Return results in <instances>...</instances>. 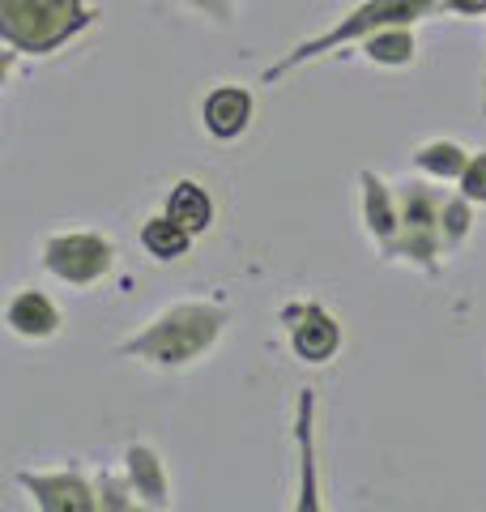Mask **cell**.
<instances>
[{
	"instance_id": "1",
	"label": "cell",
	"mask_w": 486,
	"mask_h": 512,
	"mask_svg": "<svg viewBox=\"0 0 486 512\" xmlns=\"http://www.w3.org/2000/svg\"><path fill=\"white\" fill-rule=\"evenodd\" d=\"M226 329V308L222 303H205V299H184L162 308L150 325L133 338H124L116 350L124 359L162 367V372H175V367H188L205 359L209 350L222 342Z\"/></svg>"
},
{
	"instance_id": "2",
	"label": "cell",
	"mask_w": 486,
	"mask_h": 512,
	"mask_svg": "<svg viewBox=\"0 0 486 512\" xmlns=\"http://www.w3.org/2000/svg\"><path fill=\"white\" fill-rule=\"evenodd\" d=\"M435 13H444V0H363V5H354L350 13H342L333 26H324L320 35L295 43L282 60H273L269 69L261 73V82L278 86L282 77L303 69V64L324 60L333 52H346V47H359L363 39H371L384 26H418V22L435 18Z\"/></svg>"
},
{
	"instance_id": "3",
	"label": "cell",
	"mask_w": 486,
	"mask_h": 512,
	"mask_svg": "<svg viewBox=\"0 0 486 512\" xmlns=\"http://www.w3.org/2000/svg\"><path fill=\"white\" fill-rule=\"evenodd\" d=\"M94 22L90 0H0V39L18 56H52Z\"/></svg>"
},
{
	"instance_id": "4",
	"label": "cell",
	"mask_w": 486,
	"mask_h": 512,
	"mask_svg": "<svg viewBox=\"0 0 486 512\" xmlns=\"http://www.w3.org/2000/svg\"><path fill=\"white\" fill-rule=\"evenodd\" d=\"M401 197V235L393 248V261H410L423 274H440L444 256V192L423 180H410L397 188Z\"/></svg>"
},
{
	"instance_id": "5",
	"label": "cell",
	"mask_w": 486,
	"mask_h": 512,
	"mask_svg": "<svg viewBox=\"0 0 486 512\" xmlns=\"http://www.w3.org/2000/svg\"><path fill=\"white\" fill-rule=\"evenodd\" d=\"M111 265H116V244L103 231H56L43 239V269L77 291L103 282Z\"/></svg>"
},
{
	"instance_id": "6",
	"label": "cell",
	"mask_w": 486,
	"mask_h": 512,
	"mask_svg": "<svg viewBox=\"0 0 486 512\" xmlns=\"http://www.w3.org/2000/svg\"><path fill=\"white\" fill-rule=\"evenodd\" d=\"M278 320L286 325V342L303 363H329L342 350V320H337L316 299H290L282 303Z\"/></svg>"
},
{
	"instance_id": "7",
	"label": "cell",
	"mask_w": 486,
	"mask_h": 512,
	"mask_svg": "<svg viewBox=\"0 0 486 512\" xmlns=\"http://www.w3.org/2000/svg\"><path fill=\"white\" fill-rule=\"evenodd\" d=\"M30 500H35L43 512H99V487L90 483L77 466L69 470H18L13 474Z\"/></svg>"
},
{
	"instance_id": "8",
	"label": "cell",
	"mask_w": 486,
	"mask_h": 512,
	"mask_svg": "<svg viewBox=\"0 0 486 512\" xmlns=\"http://www.w3.org/2000/svg\"><path fill=\"white\" fill-rule=\"evenodd\" d=\"M359 197H363V227L367 239L380 248V256L393 261L397 235H401V197L397 188L380 180L376 171H359Z\"/></svg>"
},
{
	"instance_id": "9",
	"label": "cell",
	"mask_w": 486,
	"mask_h": 512,
	"mask_svg": "<svg viewBox=\"0 0 486 512\" xmlns=\"http://www.w3.org/2000/svg\"><path fill=\"white\" fill-rule=\"evenodd\" d=\"M252 116H256V99L248 86H214L201 103L205 133L218 141H239L252 128Z\"/></svg>"
},
{
	"instance_id": "10",
	"label": "cell",
	"mask_w": 486,
	"mask_h": 512,
	"mask_svg": "<svg viewBox=\"0 0 486 512\" xmlns=\"http://www.w3.org/2000/svg\"><path fill=\"white\" fill-rule=\"evenodd\" d=\"M5 325L13 338H22V342H47V338H56L60 325H64V316L60 308L52 303V295H43L35 291V286H26V291H13L9 303H5Z\"/></svg>"
},
{
	"instance_id": "11",
	"label": "cell",
	"mask_w": 486,
	"mask_h": 512,
	"mask_svg": "<svg viewBox=\"0 0 486 512\" xmlns=\"http://www.w3.org/2000/svg\"><path fill=\"white\" fill-rule=\"evenodd\" d=\"M124 478H128V487H133L137 495V504L141 508H171V478H167V466H162V457H158V448L150 444H128L124 448Z\"/></svg>"
},
{
	"instance_id": "12",
	"label": "cell",
	"mask_w": 486,
	"mask_h": 512,
	"mask_svg": "<svg viewBox=\"0 0 486 512\" xmlns=\"http://www.w3.org/2000/svg\"><path fill=\"white\" fill-rule=\"evenodd\" d=\"M295 440H299V512L320 508V478H316V393H299L295 410Z\"/></svg>"
},
{
	"instance_id": "13",
	"label": "cell",
	"mask_w": 486,
	"mask_h": 512,
	"mask_svg": "<svg viewBox=\"0 0 486 512\" xmlns=\"http://www.w3.org/2000/svg\"><path fill=\"white\" fill-rule=\"evenodd\" d=\"M141 248H145V256H154V261H162V265H171V261H184L188 256V248H192V235L184 222H175L167 210L162 214H154V218H145L141 222Z\"/></svg>"
},
{
	"instance_id": "14",
	"label": "cell",
	"mask_w": 486,
	"mask_h": 512,
	"mask_svg": "<svg viewBox=\"0 0 486 512\" xmlns=\"http://www.w3.org/2000/svg\"><path fill=\"white\" fill-rule=\"evenodd\" d=\"M175 222H184V227L192 235H205L209 227H214V197L197 184V180H180V184H171L167 192V205H162Z\"/></svg>"
},
{
	"instance_id": "15",
	"label": "cell",
	"mask_w": 486,
	"mask_h": 512,
	"mask_svg": "<svg viewBox=\"0 0 486 512\" xmlns=\"http://www.w3.org/2000/svg\"><path fill=\"white\" fill-rule=\"evenodd\" d=\"M359 52H363V60L384 64V69H405V64H414V56H418L414 26H384L359 43Z\"/></svg>"
},
{
	"instance_id": "16",
	"label": "cell",
	"mask_w": 486,
	"mask_h": 512,
	"mask_svg": "<svg viewBox=\"0 0 486 512\" xmlns=\"http://www.w3.org/2000/svg\"><path fill=\"white\" fill-rule=\"evenodd\" d=\"M414 167L427 175V180H461V171L469 167V150L461 141H448V137H435V141H423V146L414 150Z\"/></svg>"
},
{
	"instance_id": "17",
	"label": "cell",
	"mask_w": 486,
	"mask_h": 512,
	"mask_svg": "<svg viewBox=\"0 0 486 512\" xmlns=\"http://www.w3.org/2000/svg\"><path fill=\"white\" fill-rule=\"evenodd\" d=\"M444 252H457L469 231H474V201L465 197V192H452V197H444Z\"/></svg>"
},
{
	"instance_id": "18",
	"label": "cell",
	"mask_w": 486,
	"mask_h": 512,
	"mask_svg": "<svg viewBox=\"0 0 486 512\" xmlns=\"http://www.w3.org/2000/svg\"><path fill=\"white\" fill-rule=\"evenodd\" d=\"M94 487H99V508L103 512H120V508H141L133 487H128V478H116V474H99L94 478Z\"/></svg>"
},
{
	"instance_id": "19",
	"label": "cell",
	"mask_w": 486,
	"mask_h": 512,
	"mask_svg": "<svg viewBox=\"0 0 486 512\" xmlns=\"http://www.w3.org/2000/svg\"><path fill=\"white\" fill-rule=\"evenodd\" d=\"M457 192H465V197L474 201V205H486V150L469 154V167L461 171Z\"/></svg>"
},
{
	"instance_id": "20",
	"label": "cell",
	"mask_w": 486,
	"mask_h": 512,
	"mask_svg": "<svg viewBox=\"0 0 486 512\" xmlns=\"http://www.w3.org/2000/svg\"><path fill=\"white\" fill-rule=\"evenodd\" d=\"M175 5L197 13V18H205V22H214V26H231L239 0H175Z\"/></svg>"
},
{
	"instance_id": "21",
	"label": "cell",
	"mask_w": 486,
	"mask_h": 512,
	"mask_svg": "<svg viewBox=\"0 0 486 512\" xmlns=\"http://www.w3.org/2000/svg\"><path fill=\"white\" fill-rule=\"evenodd\" d=\"M448 18H486V0H444Z\"/></svg>"
},
{
	"instance_id": "22",
	"label": "cell",
	"mask_w": 486,
	"mask_h": 512,
	"mask_svg": "<svg viewBox=\"0 0 486 512\" xmlns=\"http://www.w3.org/2000/svg\"><path fill=\"white\" fill-rule=\"evenodd\" d=\"M482 116H486V77H482Z\"/></svg>"
}]
</instances>
